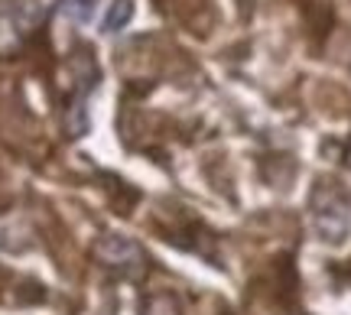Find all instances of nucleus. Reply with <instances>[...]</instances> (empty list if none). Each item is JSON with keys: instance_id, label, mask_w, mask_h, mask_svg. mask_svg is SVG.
I'll list each match as a JSON object with an SVG mask.
<instances>
[{"instance_id": "obj_3", "label": "nucleus", "mask_w": 351, "mask_h": 315, "mask_svg": "<svg viewBox=\"0 0 351 315\" xmlns=\"http://www.w3.org/2000/svg\"><path fill=\"white\" fill-rule=\"evenodd\" d=\"M130 16H134V3H130V0H114L108 16H104V33L124 29V26L130 23Z\"/></svg>"}, {"instance_id": "obj_6", "label": "nucleus", "mask_w": 351, "mask_h": 315, "mask_svg": "<svg viewBox=\"0 0 351 315\" xmlns=\"http://www.w3.org/2000/svg\"><path fill=\"white\" fill-rule=\"evenodd\" d=\"M348 166H351V147H348Z\"/></svg>"}, {"instance_id": "obj_2", "label": "nucleus", "mask_w": 351, "mask_h": 315, "mask_svg": "<svg viewBox=\"0 0 351 315\" xmlns=\"http://www.w3.org/2000/svg\"><path fill=\"white\" fill-rule=\"evenodd\" d=\"M95 253H98V260L104 266H111L117 273H124V277H140L143 270H147V253L140 247L137 240L130 238H121V234H104V238L95 244Z\"/></svg>"}, {"instance_id": "obj_5", "label": "nucleus", "mask_w": 351, "mask_h": 315, "mask_svg": "<svg viewBox=\"0 0 351 315\" xmlns=\"http://www.w3.org/2000/svg\"><path fill=\"white\" fill-rule=\"evenodd\" d=\"M91 10H95V0H62L65 20H72V23H85Z\"/></svg>"}, {"instance_id": "obj_1", "label": "nucleus", "mask_w": 351, "mask_h": 315, "mask_svg": "<svg viewBox=\"0 0 351 315\" xmlns=\"http://www.w3.org/2000/svg\"><path fill=\"white\" fill-rule=\"evenodd\" d=\"M313 227L326 244H339L351 231V195L339 182H319L313 192Z\"/></svg>"}, {"instance_id": "obj_4", "label": "nucleus", "mask_w": 351, "mask_h": 315, "mask_svg": "<svg viewBox=\"0 0 351 315\" xmlns=\"http://www.w3.org/2000/svg\"><path fill=\"white\" fill-rule=\"evenodd\" d=\"M140 315H179V303H176V296H169V292H153L150 299L143 303V312Z\"/></svg>"}]
</instances>
